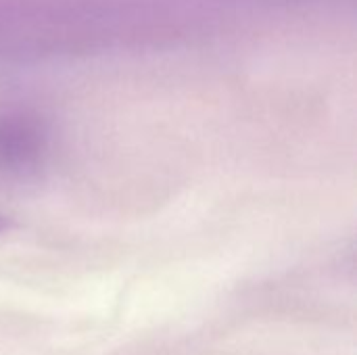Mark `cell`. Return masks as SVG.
I'll use <instances>...</instances> for the list:
<instances>
[{
  "mask_svg": "<svg viewBox=\"0 0 357 355\" xmlns=\"http://www.w3.org/2000/svg\"><path fill=\"white\" fill-rule=\"evenodd\" d=\"M8 226H10V220H8L6 216H2V213H0V232L8 230Z\"/></svg>",
  "mask_w": 357,
  "mask_h": 355,
  "instance_id": "6da1fadb",
  "label": "cell"
}]
</instances>
